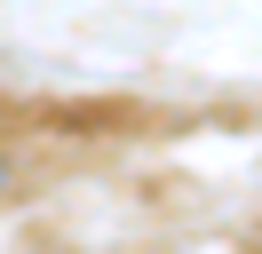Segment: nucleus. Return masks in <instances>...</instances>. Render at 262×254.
I'll list each match as a JSON object with an SVG mask.
<instances>
[{
	"instance_id": "f257e3e1",
	"label": "nucleus",
	"mask_w": 262,
	"mask_h": 254,
	"mask_svg": "<svg viewBox=\"0 0 262 254\" xmlns=\"http://www.w3.org/2000/svg\"><path fill=\"white\" fill-rule=\"evenodd\" d=\"M0 190H8V159H0Z\"/></svg>"
}]
</instances>
